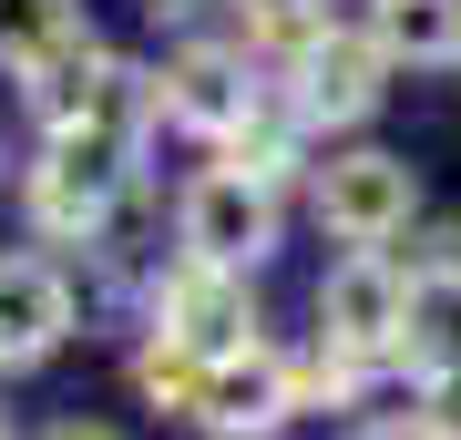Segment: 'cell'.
I'll use <instances>...</instances> for the list:
<instances>
[{
    "instance_id": "6da1fadb",
    "label": "cell",
    "mask_w": 461,
    "mask_h": 440,
    "mask_svg": "<svg viewBox=\"0 0 461 440\" xmlns=\"http://www.w3.org/2000/svg\"><path fill=\"white\" fill-rule=\"evenodd\" d=\"M32 93H41L51 144H113V154H133V133H144V82H133L123 62H103L93 41L62 51V62H51Z\"/></svg>"
},
{
    "instance_id": "7a4b0ae2",
    "label": "cell",
    "mask_w": 461,
    "mask_h": 440,
    "mask_svg": "<svg viewBox=\"0 0 461 440\" xmlns=\"http://www.w3.org/2000/svg\"><path fill=\"white\" fill-rule=\"evenodd\" d=\"M318 338H329L348 369L359 359H400V348H411V277H400L379 246H359L329 277V297H318Z\"/></svg>"
},
{
    "instance_id": "3957f363",
    "label": "cell",
    "mask_w": 461,
    "mask_h": 440,
    "mask_svg": "<svg viewBox=\"0 0 461 440\" xmlns=\"http://www.w3.org/2000/svg\"><path fill=\"white\" fill-rule=\"evenodd\" d=\"M165 348H185L195 369H226L257 348V297H247V266H185L165 287Z\"/></svg>"
},
{
    "instance_id": "277c9868",
    "label": "cell",
    "mask_w": 461,
    "mask_h": 440,
    "mask_svg": "<svg viewBox=\"0 0 461 440\" xmlns=\"http://www.w3.org/2000/svg\"><path fill=\"white\" fill-rule=\"evenodd\" d=\"M113 184H123V154H113V144H51L41 175H32V215H41V236L93 246L103 215H113Z\"/></svg>"
},
{
    "instance_id": "5b68a950",
    "label": "cell",
    "mask_w": 461,
    "mask_h": 440,
    "mask_svg": "<svg viewBox=\"0 0 461 440\" xmlns=\"http://www.w3.org/2000/svg\"><path fill=\"white\" fill-rule=\"evenodd\" d=\"M318 215L348 236V246H379L411 226V164L400 154H339L329 175H318Z\"/></svg>"
},
{
    "instance_id": "8992f818",
    "label": "cell",
    "mask_w": 461,
    "mask_h": 440,
    "mask_svg": "<svg viewBox=\"0 0 461 440\" xmlns=\"http://www.w3.org/2000/svg\"><path fill=\"white\" fill-rule=\"evenodd\" d=\"M267 226H277V215H267V184H247L236 164L185 195V246H195V266H257Z\"/></svg>"
},
{
    "instance_id": "52a82bcc",
    "label": "cell",
    "mask_w": 461,
    "mask_h": 440,
    "mask_svg": "<svg viewBox=\"0 0 461 440\" xmlns=\"http://www.w3.org/2000/svg\"><path fill=\"white\" fill-rule=\"evenodd\" d=\"M62 328H72L62 277H51L41 256H0V369L51 359V348H62Z\"/></svg>"
},
{
    "instance_id": "ba28073f",
    "label": "cell",
    "mask_w": 461,
    "mask_h": 440,
    "mask_svg": "<svg viewBox=\"0 0 461 440\" xmlns=\"http://www.w3.org/2000/svg\"><path fill=\"white\" fill-rule=\"evenodd\" d=\"M287 369L277 359H257V348H247V359H226V369H205V390H195V420L205 430H226V440H247V430H277L287 420Z\"/></svg>"
},
{
    "instance_id": "9c48e42d",
    "label": "cell",
    "mask_w": 461,
    "mask_h": 440,
    "mask_svg": "<svg viewBox=\"0 0 461 440\" xmlns=\"http://www.w3.org/2000/svg\"><path fill=\"white\" fill-rule=\"evenodd\" d=\"M62 51H83V0H0V62L11 72H51Z\"/></svg>"
},
{
    "instance_id": "30bf717a",
    "label": "cell",
    "mask_w": 461,
    "mask_h": 440,
    "mask_svg": "<svg viewBox=\"0 0 461 440\" xmlns=\"http://www.w3.org/2000/svg\"><path fill=\"white\" fill-rule=\"evenodd\" d=\"M379 103V41H308V113H329V123H359Z\"/></svg>"
},
{
    "instance_id": "8fae6325",
    "label": "cell",
    "mask_w": 461,
    "mask_h": 440,
    "mask_svg": "<svg viewBox=\"0 0 461 440\" xmlns=\"http://www.w3.org/2000/svg\"><path fill=\"white\" fill-rule=\"evenodd\" d=\"M165 113L175 123H205V133H236V123H247V82H236V62L195 51V62L165 72Z\"/></svg>"
},
{
    "instance_id": "7c38bea8",
    "label": "cell",
    "mask_w": 461,
    "mask_h": 440,
    "mask_svg": "<svg viewBox=\"0 0 461 440\" xmlns=\"http://www.w3.org/2000/svg\"><path fill=\"white\" fill-rule=\"evenodd\" d=\"M379 51L451 62V51H461V0H379Z\"/></svg>"
},
{
    "instance_id": "4fadbf2b",
    "label": "cell",
    "mask_w": 461,
    "mask_h": 440,
    "mask_svg": "<svg viewBox=\"0 0 461 440\" xmlns=\"http://www.w3.org/2000/svg\"><path fill=\"white\" fill-rule=\"evenodd\" d=\"M247 21H257L267 41H297V51L329 41V0H247Z\"/></svg>"
},
{
    "instance_id": "5bb4252c",
    "label": "cell",
    "mask_w": 461,
    "mask_h": 440,
    "mask_svg": "<svg viewBox=\"0 0 461 440\" xmlns=\"http://www.w3.org/2000/svg\"><path fill=\"white\" fill-rule=\"evenodd\" d=\"M430 430H441V440H461V359L430 379Z\"/></svg>"
},
{
    "instance_id": "9a60e30c",
    "label": "cell",
    "mask_w": 461,
    "mask_h": 440,
    "mask_svg": "<svg viewBox=\"0 0 461 440\" xmlns=\"http://www.w3.org/2000/svg\"><path fill=\"white\" fill-rule=\"evenodd\" d=\"M420 277H430V287H461V226H441V236H430V256H420Z\"/></svg>"
},
{
    "instance_id": "2e32d148",
    "label": "cell",
    "mask_w": 461,
    "mask_h": 440,
    "mask_svg": "<svg viewBox=\"0 0 461 440\" xmlns=\"http://www.w3.org/2000/svg\"><path fill=\"white\" fill-rule=\"evenodd\" d=\"M51 440H113V430H93V420H62V430H51Z\"/></svg>"
},
{
    "instance_id": "e0dca14e",
    "label": "cell",
    "mask_w": 461,
    "mask_h": 440,
    "mask_svg": "<svg viewBox=\"0 0 461 440\" xmlns=\"http://www.w3.org/2000/svg\"><path fill=\"white\" fill-rule=\"evenodd\" d=\"M369 440H441V430H430V420H420V430H411V420H400V430H369Z\"/></svg>"
},
{
    "instance_id": "ac0fdd59",
    "label": "cell",
    "mask_w": 461,
    "mask_h": 440,
    "mask_svg": "<svg viewBox=\"0 0 461 440\" xmlns=\"http://www.w3.org/2000/svg\"><path fill=\"white\" fill-rule=\"evenodd\" d=\"M0 440H11V430H0Z\"/></svg>"
}]
</instances>
